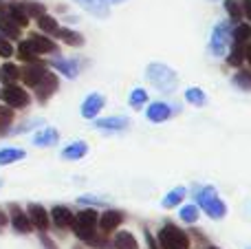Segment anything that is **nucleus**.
Listing matches in <instances>:
<instances>
[{"instance_id": "nucleus-34", "label": "nucleus", "mask_w": 251, "mask_h": 249, "mask_svg": "<svg viewBox=\"0 0 251 249\" xmlns=\"http://www.w3.org/2000/svg\"><path fill=\"white\" fill-rule=\"evenodd\" d=\"M249 38H251V26L249 25H238V26H236V31H234L236 44H245Z\"/></svg>"}, {"instance_id": "nucleus-8", "label": "nucleus", "mask_w": 251, "mask_h": 249, "mask_svg": "<svg viewBox=\"0 0 251 249\" xmlns=\"http://www.w3.org/2000/svg\"><path fill=\"white\" fill-rule=\"evenodd\" d=\"M104 104H106L104 95H100V93H93V95H88L86 100H84V104H82V117H86V119L97 117V113L104 108Z\"/></svg>"}, {"instance_id": "nucleus-35", "label": "nucleus", "mask_w": 251, "mask_h": 249, "mask_svg": "<svg viewBox=\"0 0 251 249\" xmlns=\"http://www.w3.org/2000/svg\"><path fill=\"white\" fill-rule=\"evenodd\" d=\"M225 9H227V13H229L231 20L238 22L240 18H243V9H240L238 0H225Z\"/></svg>"}, {"instance_id": "nucleus-16", "label": "nucleus", "mask_w": 251, "mask_h": 249, "mask_svg": "<svg viewBox=\"0 0 251 249\" xmlns=\"http://www.w3.org/2000/svg\"><path fill=\"white\" fill-rule=\"evenodd\" d=\"M51 219H53V223H55L60 229H66V227H71V225H73L75 214L69 210V207L57 205V207H53V210H51Z\"/></svg>"}, {"instance_id": "nucleus-29", "label": "nucleus", "mask_w": 251, "mask_h": 249, "mask_svg": "<svg viewBox=\"0 0 251 249\" xmlns=\"http://www.w3.org/2000/svg\"><path fill=\"white\" fill-rule=\"evenodd\" d=\"M18 57H20L22 62H35L38 60V53H35L33 49H31V44L25 40V42L18 44Z\"/></svg>"}, {"instance_id": "nucleus-14", "label": "nucleus", "mask_w": 251, "mask_h": 249, "mask_svg": "<svg viewBox=\"0 0 251 249\" xmlns=\"http://www.w3.org/2000/svg\"><path fill=\"white\" fill-rule=\"evenodd\" d=\"M26 42L31 44V49H33L35 53H55L57 51V47H55V42L53 40H49V38H44V35H40V33H33V35H29V40Z\"/></svg>"}, {"instance_id": "nucleus-30", "label": "nucleus", "mask_w": 251, "mask_h": 249, "mask_svg": "<svg viewBox=\"0 0 251 249\" xmlns=\"http://www.w3.org/2000/svg\"><path fill=\"white\" fill-rule=\"evenodd\" d=\"M185 100L190 101V104H194V106H203L205 101H207V97H205V93L201 91V88L192 86V88H187L185 91Z\"/></svg>"}, {"instance_id": "nucleus-25", "label": "nucleus", "mask_w": 251, "mask_h": 249, "mask_svg": "<svg viewBox=\"0 0 251 249\" xmlns=\"http://www.w3.org/2000/svg\"><path fill=\"white\" fill-rule=\"evenodd\" d=\"M185 188H174V190H170L168 194H165V199L161 201V205L163 207H174V205H178V203L183 201V197H185Z\"/></svg>"}, {"instance_id": "nucleus-26", "label": "nucleus", "mask_w": 251, "mask_h": 249, "mask_svg": "<svg viewBox=\"0 0 251 249\" xmlns=\"http://www.w3.org/2000/svg\"><path fill=\"white\" fill-rule=\"evenodd\" d=\"M38 26L44 31V33H51V35H57V31H60V26H57V20L51 16H47V13H42V16L38 18Z\"/></svg>"}, {"instance_id": "nucleus-36", "label": "nucleus", "mask_w": 251, "mask_h": 249, "mask_svg": "<svg viewBox=\"0 0 251 249\" xmlns=\"http://www.w3.org/2000/svg\"><path fill=\"white\" fill-rule=\"evenodd\" d=\"M243 60H245V49H243V44H236L234 51H231V55H229V64L238 66Z\"/></svg>"}, {"instance_id": "nucleus-40", "label": "nucleus", "mask_w": 251, "mask_h": 249, "mask_svg": "<svg viewBox=\"0 0 251 249\" xmlns=\"http://www.w3.org/2000/svg\"><path fill=\"white\" fill-rule=\"evenodd\" d=\"M243 7H245V18H247V20H251V0H243Z\"/></svg>"}, {"instance_id": "nucleus-17", "label": "nucleus", "mask_w": 251, "mask_h": 249, "mask_svg": "<svg viewBox=\"0 0 251 249\" xmlns=\"http://www.w3.org/2000/svg\"><path fill=\"white\" fill-rule=\"evenodd\" d=\"M2 16H7L11 22H16V25L20 26V29H22V26H26V25H29V16H26V13H25V9H22L18 2L7 4V9H4V13H2Z\"/></svg>"}, {"instance_id": "nucleus-2", "label": "nucleus", "mask_w": 251, "mask_h": 249, "mask_svg": "<svg viewBox=\"0 0 251 249\" xmlns=\"http://www.w3.org/2000/svg\"><path fill=\"white\" fill-rule=\"evenodd\" d=\"M196 201H199V205L203 207L209 219H223V216L227 214V205L221 201V197L216 194L214 188L199 190V192H196Z\"/></svg>"}, {"instance_id": "nucleus-23", "label": "nucleus", "mask_w": 251, "mask_h": 249, "mask_svg": "<svg viewBox=\"0 0 251 249\" xmlns=\"http://www.w3.org/2000/svg\"><path fill=\"white\" fill-rule=\"evenodd\" d=\"M33 144L35 146H53V144H57V130H53V128H44L42 132H38V135L33 137Z\"/></svg>"}, {"instance_id": "nucleus-39", "label": "nucleus", "mask_w": 251, "mask_h": 249, "mask_svg": "<svg viewBox=\"0 0 251 249\" xmlns=\"http://www.w3.org/2000/svg\"><path fill=\"white\" fill-rule=\"evenodd\" d=\"M234 82H236V84H240L243 88H249V86H251V75L243 71V73H238V75L234 77Z\"/></svg>"}, {"instance_id": "nucleus-18", "label": "nucleus", "mask_w": 251, "mask_h": 249, "mask_svg": "<svg viewBox=\"0 0 251 249\" xmlns=\"http://www.w3.org/2000/svg\"><path fill=\"white\" fill-rule=\"evenodd\" d=\"M126 126H128V117H106L95 122V128L101 130H124Z\"/></svg>"}, {"instance_id": "nucleus-42", "label": "nucleus", "mask_w": 251, "mask_h": 249, "mask_svg": "<svg viewBox=\"0 0 251 249\" xmlns=\"http://www.w3.org/2000/svg\"><path fill=\"white\" fill-rule=\"evenodd\" d=\"M245 57H247V62L251 64V44H247V49H245Z\"/></svg>"}, {"instance_id": "nucleus-21", "label": "nucleus", "mask_w": 251, "mask_h": 249, "mask_svg": "<svg viewBox=\"0 0 251 249\" xmlns=\"http://www.w3.org/2000/svg\"><path fill=\"white\" fill-rule=\"evenodd\" d=\"M0 33L7 40H16V38H20V26L9 20L7 16H0Z\"/></svg>"}, {"instance_id": "nucleus-31", "label": "nucleus", "mask_w": 251, "mask_h": 249, "mask_svg": "<svg viewBox=\"0 0 251 249\" xmlns=\"http://www.w3.org/2000/svg\"><path fill=\"white\" fill-rule=\"evenodd\" d=\"M20 7L22 9H25V13H26V16H33V18H40V16H42V13H44V7H42V4H40V2H31V0H26V2H20Z\"/></svg>"}, {"instance_id": "nucleus-41", "label": "nucleus", "mask_w": 251, "mask_h": 249, "mask_svg": "<svg viewBox=\"0 0 251 249\" xmlns=\"http://www.w3.org/2000/svg\"><path fill=\"white\" fill-rule=\"evenodd\" d=\"M146 241H148V247H150V249H159V245H156V241L150 236V232H146Z\"/></svg>"}, {"instance_id": "nucleus-20", "label": "nucleus", "mask_w": 251, "mask_h": 249, "mask_svg": "<svg viewBox=\"0 0 251 249\" xmlns=\"http://www.w3.org/2000/svg\"><path fill=\"white\" fill-rule=\"evenodd\" d=\"M18 77H20V69L16 64L7 62V64L0 66V82L2 84H16Z\"/></svg>"}, {"instance_id": "nucleus-27", "label": "nucleus", "mask_w": 251, "mask_h": 249, "mask_svg": "<svg viewBox=\"0 0 251 249\" xmlns=\"http://www.w3.org/2000/svg\"><path fill=\"white\" fill-rule=\"evenodd\" d=\"M57 38H62V42L71 44V47H82V44H84L82 35L75 33V31H71V29H60V31H57Z\"/></svg>"}, {"instance_id": "nucleus-24", "label": "nucleus", "mask_w": 251, "mask_h": 249, "mask_svg": "<svg viewBox=\"0 0 251 249\" xmlns=\"http://www.w3.org/2000/svg\"><path fill=\"white\" fill-rule=\"evenodd\" d=\"M115 247L117 249H139L137 241L130 232H117L115 234Z\"/></svg>"}, {"instance_id": "nucleus-10", "label": "nucleus", "mask_w": 251, "mask_h": 249, "mask_svg": "<svg viewBox=\"0 0 251 249\" xmlns=\"http://www.w3.org/2000/svg\"><path fill=\"white\" fill-rule=\"evenodd\" d=\"M9 210H11V225H13V229H16V232L29 234L31 229H33V225H31L29 214H26V212H22L18 205H11Z\"/></svg>"}, {"instance_id": "nucleus-32", "label": "nucleus", "mask_w": 251, "mask_h": 249, "mask_svg": "<svg viewBox=\"0 0 251 249\" xmlns=\"http://www.w3.org/2000/svg\"><path fill=\"white\" fill-rule=\"evenodd\" d=\"M130 106H134V108H139V106H143L148 101V93L143 91V88H134L132 93H130Z\"/></svg>"}, {"instance_id": "nucleus-19", "label": "nucleus", "mask_w": 251, "mask_h": 249, "mask_svg": "<svg viewBox=\"0 0 251 249\" xmlns=\"http://www.w3.org/2000/svg\"><path fill=\"white\" fill-rule=\"evenodd\" d=\"M86 152H88V146L84 144V141H73L71 146H66V148L62 150V157L73 161V159H82Z\"/></svg>"}, {"instance_id": "nucleus-47", "label": "nucleus", "mask_w": 251, "mask_h": 249, "mask_svg": "<svg viewBox=\"0 0 251 249\" xmlns=\"http://www.w3.org/2000/svg\"><path fill=\"white\" fill-rule=\"evenodd\" d=\"M0 185H2V181H0Z\"/></svg>"}, {"instance_id": "nucleus-37", "label": "nucleus", "mask_w": 251, "mask_h": 249, "mask_svg": "<svg viewBox=\"0 0 251 249\" xmlns=\"http://www.w3.org/2000/svg\"><path fill=\"white\" fill-rule=\"evenodd\" d=\"M11 119H13V113L9 108H0V132H7V126L11 124Z\"/></svg>"}, {"instance_id": "nucleus-38", "label": "nucleus", "mask_w": 251, "mask_h": 249, "mask_svg": "<svg viewBox=\"0 0 251 249\" xmlns=\"http://www.w3.org/2000/svg\"><path fill=\"white\" fill-rule=\"evenodd\" d=\"M0 55H2V57H11V55H13V47H11V42H9V40L4 38L2 33H0Z\"/></svg>"}, {"instance_id": "nucleus-11", "label": "nucleus", "mask_w": 251, "mask_h": 249, "mask_svg": "<svg viewBox=\"0 0 251 249\" xmlns=\"http://www.w3.org/2000/svg\"><path fill=\"white\" fill-rule=\"evenodd\" d=\"M122 221H124V216H122V212H115V210H108V212H104V214L100 216V229H101V234H110V232H115V229L122 225Z\"/></svg>"}, {"instance_id": "nucleus-12", "label": "nucleus", "mask_w": 251, "mask_h": 249, "mask_svg": "<svg viewBox=\"0 0 251 249\" xmlns=\"http://www.w3.org/2000/svg\"><path fill=\"white\" fill-rule=\"evenodd\" d=\"M82 9H86L91 16L95 18H108L110 16V9H108V2L106 0H75Z\"/></svg>"}, {"instance_id": "nucleus-6", "label": "nucleus", "mask_w": 251, "mask_h": 249, "mask_svg": "<svg viewBox=\"0 0 251 249\" xmlns=\"http://www.w3.org/2000/svg\"><path fill=\"white\" fill-rule=\"evenodd\" d=\"M229 25L223 22V25L214 26V33H212V42H209V49H212L214 55H225L227 53V44H229Z\"/></svg>"}, {"instance_id": "nucleus-22", "label": "nucleus", "mask_w": 251, "mask_h": 249, "mask_svg": "<svg viewBox=\"0 0 251 249\" xmlns=\"http://www.w3.org/2000/svg\"><path fill=\"white\" fill-rule=\"evenodd\" d=\"M20 159H25V150H20V148H4V150H0V166H9V163L20 161Z\"/></svg>"}, {"instance_id": "nucleus-43", "label": "nucleus", "mask_w": 251, "mask_h": 249, "mask_svg": "<svg viewBox=\"0 0 251 249\" xmlns=\"http://www.w3.org/2000/svg\"><path fill=\"white\" fill-rule=\"evenodd\" d=\"M4 223H7V216H4V214H2V212H0V227H2V225H4Z\"/></svg>"}, {"instance_id": "nucleus-5", "label": "nucleus", "mask_w": 251, "mask_h": 249, "mask_svg": "<svg viewBox=\"0 0 251 249\" xmlns=\"http://www.w3.org/2000/svg\"><path fill=\"white\" fill-rule=\"evenodd\" d=\"M0 97H2V101L9 104L11 108H25L31 101L29 93L22 86H16V84H4V88L0 91Z\"/></svg>"}, {"instance_id": "nucleus-46", "label": "nucleus", "mask_w": 251, "mask_h": 249, "mask_svg": "<svg viewBox=\"0 0 251 249\" xmlns=\"http://www.w3.org/2000/svg\"><path fill=\"white\" fill-rule=\"evenodd\" d=\"M209 249H216V247H209Z\"/></svg>"}, {"instance_id": "nucleus-45", "label": "nucleus", "mask_w": 251, "mask_h": 249, "mask_svg": "<svg viewBox=\"0 0 251 249\" xmlns=\"http://www.w3.org/2000/svg\"><path fill=\"white\" fill-rule=\"evenodd\" d=\"M4 9H7V7H4V4H2V0H0V16H2V13H4Z\"/></svg>"}, {"instance_id": "nucleus-1", "label": "nucleus", "mask_w": 251, "mask_h": 249, "mask_svg": "<svg viewBox=\"0 0 251 249\" xmlns=\"http://www.w3.org/2000/svg\"><path fill=\"white\" fill-rule=\"evenodd\" d=\"M146 77H148V82H150L154 88H159L161 93H172L178 84L176 73H174L170 66L156 64V62L146 69Z\"/></svg>"}, {"instance_id": "nucleus-15", "label": "nucleus", "mask_w": 251, "mask_h": 249, "mask_svg": "<svg viewBox=\"0 0 251 249\" xmlns=\"http://www.w3.org/2000/svg\"><path fill=\"white\" fill-rule=\"evenodd\" d=\"M170 115H172V106L163 104V101H154V104H150V108L146 110V117L150 119V122H154V124L165 122Z\"/></svg>"}, {"instance_id": "nucleus-7", "label": "nucleus", "mask_w": 251, "mask_h": 249, "mask_svg": "<svg viewBox=\"0 0 251 249\" xmlns=\"http://www.w3.org/2000/svg\"><path fill=\"white\" fill-rule=\"evenodd\" d=\"M35 91H38V100L40 101H47L49 97L57 91V77L51 73V71H47V73H44V77L38 82Z\"/></svg>"}, {"instance_id": "nucleus-13", "label": "nucleus", "mask_w": 251, "mask_h": 249, "mask_svg": "<svg viewBox=\"0 0 251 249\" xmlns=\"http://www.w3.org/2000/svg\"><path fill=\"white\" fill-rule=\"evenodd\" d=\"M26 214H29V221H31V225H33V227L47 232V227H49V214H47V210H44L42 205H35V203H33V205H29Z\"/></svg>"}, {"instance_id": "nucleus-4", "label": "nucleus", "mask_w": 251, "mask_h": 249, "mask_svg": "<svg viewBox=\"0 0 251 249\" xmlns=\"http://www.w3.org/2000/svg\"><path fill=\"white\" fill-rule=\"evenodd\" d=\"M159 245L161 249H187L190 241H187V234L181 232L176 225H163L159 232Z\"/></svg>"}, {"instance_id": "nucleus-44", "label": "nucleus", "mask_w": 251, "mask_h": 249, "mask_svg": "<svg viewBox=\"0 0 251 249\" xmlns=\"http://www.w3.org/2000/svg\"><path fill=\"white\" fill-rule=\"evenodd\" d=\"M106 2H113V4H122V2H126V0H106Z\"/></svg>"}, {"instance_id": "nucleus-48", "label": "nucleus", "mask_w": 251, "mask_h": 249, "mask_svg": "<svg viewBox=\"0 0 251 249\" xmlns=\"http://www.w3.org/2000/svg\"><path fill=\"white\" fill-rule=\"evenodd\" d=\"M249 249H251V247H249Z\"/></svg>"}, {"instance_id": "nucleus-3", "label": "nucleus", "mask_w": 251, "mask_h": 249, "mask_svg": "<svg viewBox=\"0 0 251 249\" xmlns=\"http://www.w3.org/2000/svg\"><path fill=\"white\" fill-rule=\"evenodd\" d=\"M71 227H73L75 236H77L79 241H86L93 245V241H95V227H97V212H93V210L79 212Z\"/></svg>"}, {"instance_id": "nucleus-28", "label": "nucleus", "mask_w": 251, "mask_h": 249, "mask_svg": "<svg viewBox=\"0 0 251 249\" xmlns=\"http://www.w3.org/2000/svg\"><path fill=\"white\" fill-rule=\"evenodd\" d=\"M53 66H55L60 73H64L66 77H71V79L77 75V64H75L73 60H57V62H53Z\"/></svg>"}, {"instance_id": "nucleus-9", "label": "nucleus", "mask_w": 251, "mask_h": 249, "mask_svg": "<svg viewBox=\"0 0 251 249\" xmlns=\"http://www.w3.org/2000/svg\"><path fill=\"white\" fill-rule=\"evenodd\" d=\"M44 73H47V69H44V66L35 64V62H29V64L25 66V71H20V77L25 79L26 86L35 88V86H38L40 79L44 77Z\"/></svg>"}, {"instance_id": "nucleus-33", "label": "nucleus", "mask_w": 251, "mask_h": 249, "mask_svg": "<svg viewBox=\"0 0 251 249\" xmlns=\"http://www.w3.org/2000/svg\"><path fill=\"white\" fill-rule=\"evenodd\" d=\"M181 221H185V223H196V221H199V207L196 205L181 207Z\"/></svg>"}]
</instances>
